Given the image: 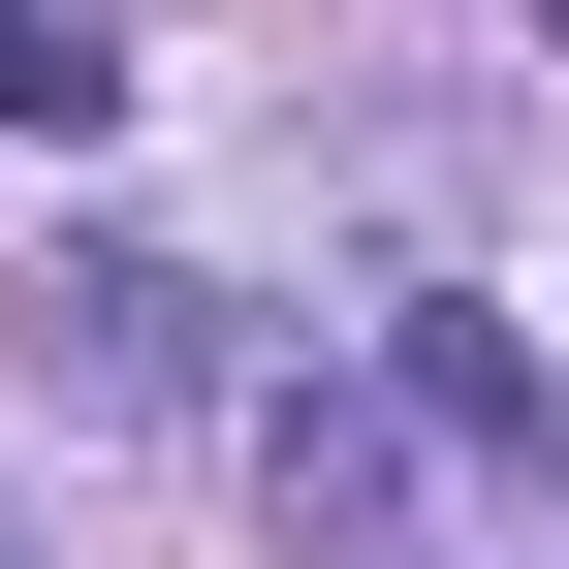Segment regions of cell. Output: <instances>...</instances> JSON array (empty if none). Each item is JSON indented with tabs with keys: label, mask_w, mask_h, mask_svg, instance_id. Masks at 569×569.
<instances>
[{
	"label": "cell",
	"mask_w": 569,
	"mask_h": 569,
	"mask_svg": "<svg viewBox=\"0 0 569 569\" xmlns=\"http://www.w3.org/2000/svg\"><path fill=\"white\" fill-rule=\"evenodd\" d=\"M127 96V32H96V0H0V127H96Z\"/></svg>",
	"instance_id": "277c9868"
},
{
	"label": "cell",
	"mask_w": 569,
	"mask_h": 569,
	"mask_svg": "<svg viewBox=\"0 0 569 569\" xmlns=\"http://www.w3.org/2000/svg\"><path fill=\"white\" fill-rule=\"evenodd\" d=\"M538 63H569V0H538Z\"/></svg>",
	"instance_id": "5b68a950"
},
{
	"label": "cell",
	"mask_w": 569,
	"mask_h": 569,
	"mask_svg": "<svg viewBox=\"0 0 569 569\" xmlns=\"http://www.w3.org/2000/svg\"><path fill=\"white\" fill-rule=\"evenodd\" d=\"M411 411H443V443H569V411H538V348H507V317H411Z\"/></svg>",
	"instance_id": "3957f363"
},
{
	"label": "cell",
	"mask_w": 569,
	"mask_h": 569,
	"mask_svg": "<svg viewBox=\"0 0 569 569\" xmlns=\"http://www.w3.org/2000/svg\"><path fill=\"white\" fill-rule=\"evenodd\" d=\"M32 380H96V411H222V284H190V253H32Z\"/></svg>",
	"instance_id": "6da1fadb"
},
{
	"label": "cell",
	"mask_w": 569,
	"mask_h": 569,
	"mask_svg": "<svg viewBox=\"0 0 569 569\" xmlns=\"http://www.w3.org/2000/svg\"><path fill=\"white\" fill-rule=\"evenodd\" d=\"M253 475H284V538H380V507H411V443H380L348 380H253Z\"/></svg>",
	"instance_id": "7a4b0ae2"
},
{
	"label": "cell",
	"mask_w": 569,
	"mask_h": 569,
	"mask_svg": "<svg viewBox=\"0 0 569 569\" xmlns=\"http://www.w3.org/2000/svg\"><path fill=\"white\" fill-rule=\"evenodd\" d=\"M538 475H569V443H538Z\"/></svg>",
	"instance_id": "8992f818"
}]
</instances>
